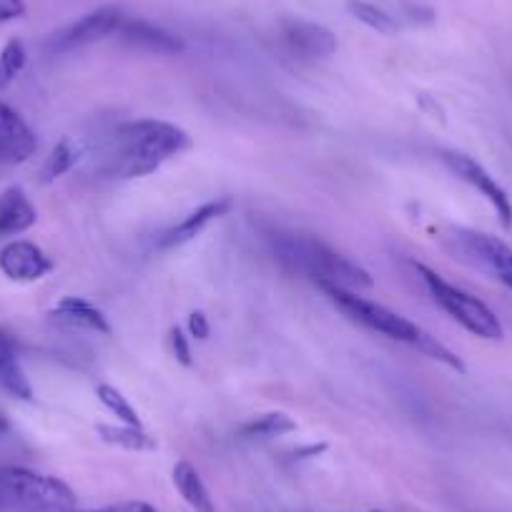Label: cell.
<instances>
[{
    "label": "cell",
    "mask_w": 512,
    "mask_h": 512,
    "mask_svg": "<svg viewBox=\"0 0 512 512\" xmlns=\"http://www.w3.org/2000/svg\"><path fill=\"white\" fill-rule=\"evenodd\" d=\"M231 206H234V201H231L229 196H221V199L216 201H206L204 206H199V209L191 211L189 216H184L179 224L166 229L164 234L159 236V241H156V246H159V249H176V246L189 244V241H194L196 236L204 234L206 226H209L211 221L229 214Z\"/></svg>",
    "instance_id": "obj_12"
},
{
    "label": "cell",
    "mask_w": 512,
    "mask_h": 512,
    "mask_svg": "<svg viewBox=\"0 0 512 512\" xmlns=\"http://www.w3.org/2000/svg\"><path fill=\"white\" fill-rule=\"evenodd\" d=\"M38 209L21 186H11L0 194V239L18 236L36 226Z\"/></svg>",
    "instance_id": "obj_15"
},
{
    "label": "cell",
    "mask_w": 512,
    "mask_h": 512,
    "mask_svg": "<svg viewBox=\"0 0 512 512\" xmlns=\"http://www.w3.org/2000/svg\"><path fill=\"white\" fill-rule=\"evenodd\" d=\"M0 497L41 512L76 510V492L66 482L28 467H0Z\"/></svg>",
    "instance_id": "obj_5"
},
{
    "label": "cell",
    "mask_w": 512,
    "mask_h": 512,
    "mask_svg": "<svg viewBox=\"0 0 512 512\" xmlns=\"http://www.w3.org/2000/svg\"><path fill=\"white\" fill-rule=\"evenodd\" d=\"M189 146L191 136L169 121L141 118L121 123L113 134L111 171L118 179H144Z\"/></svg>",
    "instance_id": "obj_1"
},
{
    "label": "cell",
    "mask_w": 512,
    "mask_h": 512,
    "mask_svg": "<svg viewBox=\"0 0 512 512\" xmlns=\"http://www.w3.org/2000/svg\"><path fill=\"white\" fill-rule=\"evenodd\" d=\"M3 432H8V420H6V415L0 412V435H3Z\"/></svg>",
    "instance_id": "obj_29"
},
{
    "label": "cell",
    "mask_w": 512,
    "mask_h": 512,
    "mask_svg": "<svg viewBox=\"0 0 512 512\" xmlns=\"http://www.w3.org/2000/svg\"><path fill=\"white\" fill-rule=\"evenodd\" d=\"M98 437L106 445L121 447L128 452H146L156 450V440L144 430V427H131V425H96Z\"/></svg>",
    "instance_id": "obj_17"
},
{
    "label": "cell",
    "mask_w": 512,
    "mask_h": 512,
    "mask_svg": "<svg viewBox=\"0 0 512 512\" xmlns=\"http://www.w3.org/2000/svg\"><path fill=\"white\" fill-rule=\"evenodd\" d=\"M372 512H379V510H372Z\"/></svg>",
    "instance_id": "obj_31"
},
{
    "label": "cell",
    "mask_w": 512,
    "mask_h": 512,
    "mask_svg": "<svg viewBox=\"0 0 512 512\" xmlns=\"http://www.w3.org/2000/svg\"><path fill=\"white\" fill-rule=\"evenodd\" d=\"M26 16V0H0V26Z\"/></svg>",
    "instance_id": "obj_24"
},
{
    "label": "cell",
    "mask_w": 512,
    "mask_h": 512,
    "mask_svg": "<svg viewBox=\"0 0 512 512\" xmlns=\"http://www.w3.org/2000/svg\"><path fill=\"white\" fill-rule=\"evenodd\" d=\"M211 334V324H209V317H206L204 312H191L189 317V337L194 339H209Z\"/></svg>",
    "instance_id": "obj_25"
},
{
    "label": "cell",
    "mask_w": 512,
    "mask_h": 512,
    "mask_svg": "<svg viewBox=\"0 0 512 512\" xmlns=\"http://www.w3.org/2000/svg\"><path fill=\"white\" fill-rule=\"evenodd\" d=\"M297 430V422L284 412H269V415H259L241 425V435L249 440H274V437L289 435Z\"/></svg>",
    "instance_id": "obj_18"
},
{
    "label": "cell",
    "mask_w": 512,
    "mask_h": 512,
    "mask_svg": "<svg viewBox=\"0 0 512 512\" xmlns=\"http://www.w3.org/2000/svg\"><path fill=\"white\" fill-rule=\"evenodd\" d=\"M442 161H445L447 169L457 176L460 181H465L467 186L477 191L487 204L495 209L497 219L502 221V226L510 229L512 226V199L507 196V191L502 189L500 184L495 181V176L485 169L482 164H477L472 156L467 154H457V151H445L442 154Z\"/></svg>",
    "instance_id": "obj_7"
},
{
    "label": "cell",
    "mask_w": 512,
    "mask_h": 512,
    "mask_svg": "<svg viewBox=\"0 0 512 512\" xmlns=\"http://www.w3.org/2000/svg\"><path fill=\"white\" fill-rule=\"evenodd\" d=\"M274 251H277L279 262L312 279L319 289L339 287L349 289V292H362V289L374 287V279L369 277L367 269L354 264L352 259L339 254L317 236L277 234Z\"/></svg>",
    "instance_id": "obj_3"
},
{
    "label": "cell",
    "mask_w": 512,
    "mask_h": 512,
    "mask_svg": "<svg viewBox=\"0 0 512 512\" xmlns=\"http://www.w3.org/2000/svg\"><path fill=\"white\" fill-rule=\"evenodd\" d=\"M13 362H18L16 344H13V339L6 332H0V372Z\"/></svg>",
    "instance_id": "obj_26"
},
{
    "label": "cell",
    "mask_w": 512,
    "mask_h": 512,
    "mask_svg": "<svg viewBox=\"0 0 512 512\" xmlns=\"http://www.w3.org/2000/svg\"><path fill=\"white\" fill-rule=\"evenodd\" d=\"M282 36L289 51L302 61H324L337 53V36L322 23L292 18L282 23Z\"/></svg>",
    "instance_id": "obj_10"
},
{
    "label": "cell",
    "mask_w": 512,
    "mask_h": 512,
    "mask_svg": "<svg viewBox=\"0 0 512 512\" xmlns=\"http://www.w3.org/2000/svg\"><path fill=\"white\" fill-rule=\"evenodd\" d=\"M0 505H6V502H3V497H0Z\"/></svg>",
    "instance_id": "obj_30"
},
{
    "label": "cell",
    "mask_w": 512,
    "mask_h": 512,
    "mask_svg": "<svg viewBox=\"0 0 512 512\" xmlns=\"http://www.w3.org/2000/svg\"><path fill=\"white\" fill-rule=\"evenodd\" d=\"M349 13L357 18L359 23H364L372 31L382 33V36H395L397 33V21L390 16V13H384L382 8L372 6V3H364V0H349Z\"/></svg>",
    "instance_id": "obj_21"
},
{
    "label": "cell",
    "mask_w": 512,
    "mask_h": 512,
    "mask_svg": "<svg viewBox=\"0 0 512 512\" xmlns=\"http://www.w3.org/2000/svg\"><path fill=\"white\" fill-rule=\"evenodd\" d=\"M174 485L179 495L186 500V505L194 512H216L209 487H206L199 470L189 460H179L174 465Z\"/></svg>",
    "instance_id": "obj_16"
},
{
    "label": "cell",
    "mask_w": 512,
    "mask_h": 512,
    "mask_svg": "<svg viewBox=\"0 0 512 512\" xmlns=\"http://www.w3.org/2000/svg\"><path fill=\"white\" fill-rule=\"evenodd\" d=\"M78 159H81V149H78V144H73L71 139L58 141V144L53 146L51 156H48L46 164H43V169H41L43 184H51V181L66 176L68 171L78 164Z\"/></svg>",
    "instance_id": "obj_19"
},
{
    "label": "cell",
    "mask_w": 512,
    "mask_h": 512,
    "mask_svg": "<svg viewBox=\"0 0 512 512\" xmlns=\"http://www.w3.org/2000/svg\"><path fill=\"white\" fill-rule=\"evenodd\" d=\"M118 38H121L126 46L139 48V51L156 53V56H176V53L184 51V41L179 36H174L166 28L154 26L149 21H131V18H123L121 28H118Z\"/></svg>",
    "instance_id": "obj_13"
},
{
    "label": "cell",
    "mask_w": 512,
    "mask_h": 512,
    "mask_svg": "<svg viewBox=\"0 0 512 512\" xmlns=\"http://www.w3.org/2000/svg\"><path fill=\"white\" fill-rule=\"evenodd\" d=\"M48 317H51V322L61 324V327L86 329V332H96V334H103V337H111V324H108L106 314L81 297L61 299V302L51 309Z\"/></svg>",
    "instance_id": "obj_14"
},
{
    "label": "cell",
    "mask_w": 512,
    "mask_h": 512,
    "mask_svg": "<svg viewBox=\"0 0 512 512\" xmlns=\"http://www.w3.org/2000/svg\"><path fill=\"white\" fill-rule=\"evenodd\" d=\"M36 151V131L16 108L0 103V166L26 164Z\"/></svg>",
    "instance_id": "obj_11"
},
{
    "label": "cell",
    "mask_w": 512,
    "mask_h": 512,
    "mask_svg": "<svg viewBox=\"0 0 512 512\" xmlns=\"http://www.w3.org/2000/svg\"><path fill=\"white\" fill-rule=\"evenodd\" d=\"M169 342H171V352H174L176 362H181L184 367H191V364H194V359H191V344H189V337H186L184 329L171 327Z\"/></svg>",
    "instance_id": "obj_23"
},
{
    "label": "cell",
    "mask_w": 512,
    "mask_h": 512,
    "mask_svg": "<svg viewBox=\"0 0 512 512\" xmlns=\"http://www.w3.org/2000/svg\"><path fill=\"white\" fill-rule=\"evenodd\" d=\"M415 269L420 274L422 284L427 287V292H430V297L435 299L437 307L450 314L462 329H467V332L480 339H490V342H500L505 337L502 322L485 302H480L470 292L442 279L440 274L432 272L425 264H415Z\"/></svg>",
    "instance_id": "obj_4"
},
{
    "label": "cell",
    "mask_w": 512,
    "mask_h": 512,
    "mask_svg": "<svg viewBox=\"0 0 512 512\" xmlns=\"http://www.w3.org/2000/svg\"><path fill=\"white\" fill-rule=\"evenodd\" d=\"M26 63H28L26 46H23L18 38L8 41L6 46H3V51H0V88L11 86V83L23 73Z\"/></svg>",
    "instance_id": "obj_22"
},
{
    "label": "cell",
    "mask_w": 512,
    "mask_h": 512,
    "mask_svg": "<svg viewBox=\"0 0 512 512\" xmlns=\"http://www.w3.org/2000/svg\"><path fill=\"white\" fill-rule=\"evenodd\" d=\"M96 397L101 400V405L106 407L108 412H111L113 417H116L121 425H131V427H144V422H141L139 412H136V407L128 402V397H123L121 392L113 387V384H98L96 387Z\"/></svg>",
    "instance_id": "obj_20"
},
{
    "label": "cell",
    "mask_w": 512,
    "mask_h": 512,
    "mask_svg": "<svg viewBox=\"0 0 512 512\" xmlns=\"http://www.w3.org/2000/svg\"><path fill=\"white\" fill-rule=\"evenodd\" d=\"M0 272L6 274L11 282L33 284L41 282L43 277H48L53 272V262L51 256L38 244L26 239H16L8 241L0 249Z\"/></svg>",
    "instance_id": "obj_9"
},
{
    "label": "cell",
    "mask_w": 512,
    "mask_h": 512,
    "mask_svg": "<svg viewBox=\"0 0 512 512\" xmlns=\"http://www.w3.org/2000/svg\"><path fill=\"white\" fill-rule=\"evenodd\" d=\"M452 239H455L457 251L472 267L512 292V246H507L497 236L475 229H455Z\"/></svg>",
    "instance_id": "obj_6"
},
{
    "label": "cell",
    "mask_w": 512,
    "mask_h": 512,
    "mask_svg": "<svg viewBox=\"0 0 512 512\" xmlns=\"http://www.w3.org/2000/svg\"><path fill=\"white\" fill-rule=\"evenodd\" d=\"M121 23L123 13L118 11V8H98V11L88 13V16L78 18V21L71 23L68 28H63V31L51 41V51L71 53L78 51V48L91 46V43L103 41V38L108 36H116Z\"/></svg>",
    "instance_id": "obj_8"
},
{
    "label": "cell",
    "mask_w": 512,
    "mask_h": 512,
    "mask_svg": "<svg viewBox=\"0 0 512 512\" xmlns=\"http://www.w3.org/2000/svg\"><path fill=\"white\" fill-rule=\"evenodd\" d=\"M322 292L327 294L329 302H332L344 317L362 324V327L369 329V332L382 334V337L392 339V342L410 344V347L420 349L425 357L437 359V362L447 364V367L457 369V372H465L462 359L457 357L452 349H447L445 344L437 342L430 332H425L420 324L410 322V319L392 312V309H387L384 304H377L372 302V299L362 297L359 292H349V289H339V287H322Z\"/></svg>",
    "instance_id": "obj_2"
},
{
    "label": "cell",
    "mask_w": 512,
    "mask_h": 512,
    "mask_svg": "<svg viewBox=\"0 0 512 512\" xmlns=\"http://www.w3.org/2000/svg\"><path fill=\"white\" fill-rule=\"evenodd\" d=\"M68 512H118L116 505H108V507H101V510H68Z\"/></svg>",
    "instance_id": "obj_28"
},
{
    "label": "cell",
    "mask_w": 512,
    "mask_h": 512,
    "mask_svg": "<svg viewBox=\"0 0 512 512\" xmlns=\"http://www.w3.org/2000/svg\"><path fill=\"white\" fill-rule=\"evenodd\" d=\"M116 510L118 512H161L156 510L154 505L144 500H131V502H116Z\"/></svg>",
    "instance_id": "obj_27"
}]
</instances>
